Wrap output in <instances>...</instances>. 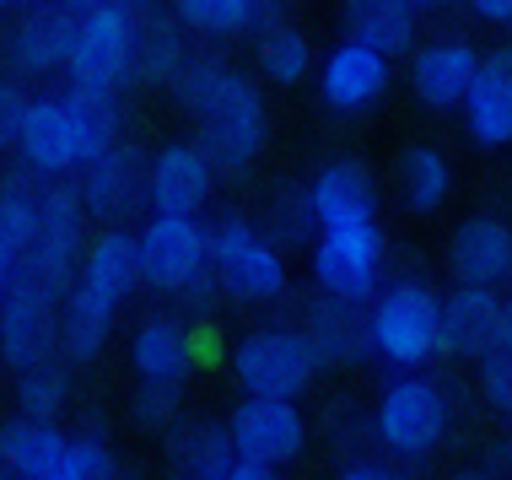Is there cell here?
<instances>
[{"label":"cell","mask_w":512,"mask_h":480,"mask_svg":"<svg viewBox=\"0 0 512 480\" xmlns=\"http://www.w3.org/2000/svg\"><path fill=\"white\" fill-rule=\"evenodd\" d=\"M372 356L399 373L442 356V297L426 281H399L372 297Z\"/></svg>","instance_id":"cell-1"},{"label":"cell","mask_w":512,"mask_h":480,"mask_svg":"<svg viewBox=\"0 0 512 480\" xmlns=\"http://www.w3.org/2000/svg\"><path fill=\"white\" fill-rule=\"evenodd\" d=\"M200 119V146L211 152V162L221 173H238L248 162H259L270 141V114H265V98H259V87L238 71L221 76V87L195 108Z\"/></svg>","instance_id":"cell-2"},{"label":"cell","mask_w":512,"mask_h":480,"mask_svg":"<svg viewBox=\"0 0 512 480\" xmlns=\"http://www.w3.org/2000/svg\"><path fill=\"white\" fill-rule=\"evenodd\" d=\"M211 276L238 303H275L286 292V259L248 216H221L211 227Z\"/></svg>","instance_id":"cell-3"},{"label":"cell","mask_w":512,"mask_h":480,"mask_svg":"<svg viewBox=\"0 0 512 480\" xmlns=\"http://www.w3.org/2000/svg\"><path fill=\"white\" fill-rule=\"evenodd\" d=\"M135 38H141V17L130 11V0H98L76 17L71 38V81L81 87H124L135 76Z\"/></svg>","instance_id":"cell-4"},{"label":"cell","mask_w":512,"mask_h":480,"mask_svg":"<svg viewBox=\"0 0 512 480\" xmlns=\"http://www.w3.org/2000/svg\"><path fill=\"white\" fill-rule=\"evenodd\" d=\"M372 432L394 459H426L448 437V394L432 378H415L410 367L405 378L383 389L378 410H372Z\"/></svg>","instance_id":"cell-5"},{"label":"cell","mask_w":512,"mask_h":480,"mask_svg":"<svg viewBox=\"0 0 512 480\" xmlns=\"http://www.w3.org/2000/svg\"><path fill=\"white\" fill-rule=\"evenodd\" d=\"M318 351L308 340V329H254L232 346V378L243 383V394H308V383L318 378Z\"/></svg>","instance_id":"cell-6"},{"label":"cell","mask_w":512,"mask_h":480,"mask_svg":"<svg viewBox=\"0 0 512 480\" xmlns=\"http://www.w3.org/2000/svg\"><path fill=\"white\" fill-rule=\"evenodd\" d=\"M200 276H211V232L195 216L157 211L141 227V281L151 292H189Z\"/></svg>","instance_id":"cell-7"},{"label":"cell","mask_w":512,"mask_h":480,"mask_svg":"<svg viewBox=\"0 0 512 480\" xmlns=\"http://www.w3.org/2000/svg\"><path fill=\"white\" fill-rule=\"evenodd\" d=\"M383 276V227L372 222H340L318 227L313 243V281L340 297H372Z\"/></svg>","instance_id":"cell-8"},{"label":"cell","mask_w":512,"mask_h":480,"mask_svg":"<svg viewBox=\"0 0 512 480\" xmlns=\"http://www.w3.org/2000/svg\"><path fill=\"white\" fill-rule=\"evenodd\" d=\"M227 427L238 454H254L265 464H292L308 448V416L286 394H248V400H238Z\"/></svg>","instance_id":"cell-9"},{"label":"cell","mask_w":512,"mask_h":480,"mask_svg":"<svg viewBox=\"0 0 512 480\" xmlns=\"http://www.w3.org/2000/svg\"><path fill=\"white\" fill-rule=\"evenodd\" d=\"M216 162L200 141H178V146H162L146 168V200L151 211H173V216H200L205 200L216 189Z\"/></svg>","instance_id":"cell-10"},{"label":"cell","mask_w":512,"mask_h":480,"mask_svg":"<svg viewBox=\"0 0 512 480\" xmlns=\"http://www.w3.org/2000/svg\"><path fill=\"white\" fill-rule=\"evenodd\" d=\"M308 340L324 367H351L372 356V297H340L318 286L308 303Z\"/></svg>","instance_id":"cell-11"},{"label":"cell","mask_w":512,"mask_h":480,"mask_svg":"<svg viewBox=\"0 0 512 480\" xmlns=\"http://www.w3.org/2000/svg\"><path fill=\"white\" fill-rule=\"evenodd\" d=\"M60 297L38 292L27 281L6 286V303H0V351H6L11 367H33L49 362L54 346H60Z\"/></svg>","instance_id":"cell-12"},{"label":"cell","mask_w":512,"mask_h":480,"mask_svg":"<svg viewBox=\"0 0 512 480\" xmlns=\"http://www.w3.org/2000/svg\"><path fill=\"white\" fill-rule=\"evenodd\" d=\"M318 92L335 114H367L389 92V54L362 44V38H345L340 49H329L324 71H318Z\"/></svg>","instance_id":"cell-13"},{"label":"cell","mask_w":512,"mask_h":480,"mask_svg":"<svg viewBox=\"0 0 512 480\" xmlns=\"http://www.w3.org/2000/svg\"><path fill=\"white\" fill-rule=\"evenodd\" d=\"M17 152L27 168L60 178L87 162V146H81V125L71 114V103L65 98H38L27 103V119H22V135H17Z\"/></svg>","instance_id":"cell-14"},{"label":"cell","mask_w":512,"mask_h":480,"mask_svg":"<svg viewBox=\"0 0 512 480\" xmlns=\"http://www.w3.org/2000/svg\"><path fill=\"white\" fill-rule=\"evenodd\" d=\"M507 329V303L496 286L459 281V292L442 297V356H486Z\"/></svg>","instance_id":"cell-15"},{"label":"cell","mask_w":512,"mask_h":480,"mask_svg":"<svg viewBox=\"0 0 512 480\" xmlns=\"http://www.w3.org/2000/svg\"><path fill=\"white\" fill-rule=\"evenodd\" d=\"M480 71V49L469 38H432L426 49H410V87L426 108H464V92Z\"/></svg>","instance_id":"cell-16"},{"label":"cell","mask_w":512,"mask_h":480,"mask_svg":"<svg viewBox=\"0 0 512 480\" xmlns=\"http://www.w3.org/2000/svg\"><path fill=\"white\" fill-rule=\"evenodd\" d=\"M448 270L459 281H480V286H502L512 281V222L496 211H480L459 222L448 243Z\"/></svg>","instance_id":"cell-17"},{"label":"cell","mask_w":512,"mask_h":480,"mask_svg":"<svg viewBox=\"0 0 512 480\" xmlns=\"http://www.w3.org/2000/svg\"><path fill=\"white\" fill-rule=\"evenodd\" d=\"M464 119L480 146H491V152L512 146V49H496L480 60V71L464 92Z\"/></svg>","instance_id":"cell-18"},{"label":"cell","mask_w":512,"mask_h":480,"mask_svg":"<svg viewBox=\"0 0 512 480\" xmlns=\"http://www.w3.org/2000/svg\"><path fill=\"white\" fill-rule=\"evenodd\" d=\"M76 6L54 0V6H38L27 11L22 27L11 33V65L27 76H54L71 65V38H76Z\"/></svg>","instance_id":"cell-19"},{"label":"cell","mask_w":512,"mask_h":480,"mask_svg":"<svg viewBox=\"0 0 512 480\" xmlns=\"http://www.w3.org/2000/svg\"><path fill=\"white\" fill-rule=\"evenodd\" d=\"M318 227H340V222H372L378 216V178L362 157H340L329 168H318L308 184Z\"/></svg>","instance_id":"cell-20"},{"label":"cell","mask_w":512,"mask_h":480,"mask_svg":"<svg viewBox=\"0 0 512 480\" xmlns=\"http://www.w3.org/2000/svg\"><path fill=\"white\" fill-rule=\"evenodd\" d=\"M81 168H87V178H81V200H87V211L124 216V211H135V205L146 200V168H141V157H135L124 141L103 146V152L87 157Z\"/></svg>","instance_id":"cell-21"},{"label":"cell","mask_w":512,"mask_h":480,"mask_svg":"<svg viewBox=\"0 0 512 480\" xmlns=\"http://www.w3.org/2000/svg\"><path fill=\"white\" fill-rule=\"evenodd\" d=\"M71 448V432H60V421H44V416H11L0 427V464L17 475H33V480H54L60 475V459Z\"/></svg>","instance_id":"cell-22"},{"label":"cell","mask_w":512,"mask_h":480,"mask_svg":"<svg viewBox=\"0 0 512 480\" xmlns=\"http://www.w3.org/2000/svg\"><path fill=\"white\" fill-rule=\"evenodd\" d=\"M130 362L141 383H184L195 367V335L178 319H146L130 340Z\"/></svg>","instance_id":"cell-23"},{"label":"cell","mask_w":512,"mask_h":480,"mask_svg":"<svg viewBox=\"0 0 512 480\" xmlns=\"http://www.w3.org/2000/svg\"><path fill=\"white\" fill-rule=\"evenodd\" d=\"M81 281H87L92 292L124 303V297L141 286V232H119V227L98 232V238L87 243V254H81Z\"/></svg>","instance_id":"cell-24"},{"label":"cell","mask_w":512,"mask_h":480,"mask_svg":"<svg viewBox=\"0 0 512 480\" xmlns=\"http://www.w3.org/2000/svg\"><path fill=\"white\" fill-rule=\"evenodd\" d=\"M415 11V0H345V38H362L399 60L415 49Z\"/></svg>","instance_id":"cell-25"},{"label":"cell","mask_w":512,"mask_h":480,"mask_svg":"<svg viewBox=\"0 0 512 480\" xmlns=\"http://www.w3.org/2000/svg\"><path fill=\"white\" fill-rule=\"evenodd\" d=\"M232 459H238V443H232V427H221V421H184L168 437V464L184 475L227 480Z\"/></svg>","instance_id":"cell-26"},{"label":"cell","mask_w":512,"mask_h":480,"mask_svg":"<svg viewBox=\"0 0 512 480\" xmlns=\"http://www.w3.org/2000/svg\"><path fill=\"white\" fill-rule=\"evenodd\" d=\"M114 313H119L114 297L92 292L87 281L71 286V292H65V313H60V351L71 356V362H92V356L103 351L108 329H114Z\"/></svg>","instance_id":"cell-27"},{"label":"cell","mask_w":512,"mask_h":480,"mask_svg":"<svg viewBox=\"0 0 512 480\" xmlns=\"http://www.w3.org/2000/svg\"><path fill=\"white\" fill-rule=\"evenodd\" d=\"M394 184H399V200H405L415 216H432L437 205L453 195V168L437 146H405V152L394 157Z\"/></svg>","instance_id":"cell-28"},{"label":"cell","mask_w":512,"mask_h":480,"mask_svg":"<svg viewBox=\"0 0 512 480\" xmlns=\"http://www.w3.org/2000/svg\"><path fill=\"white\" fill-rule=\"evenodd\" d=\"M65 103H71V114L81 125V146H87V157H98L103 146H114L124 135V108H119L114 87H81V81H71Z\"/></svg>","instance_id":"cell-29"},{"label":"cell","mask_w":512,"mask_h":480,"mask_svg":"<svg viewBox=\"0 0 512 480\" xmlns=\"http://www.w3.org/2000/svg\"><path fill=\"white\" fill-rule=\"evenodd\" d=\"M184 60H189V44H184V33H178V22L146 17L141 22V38H135V76L162 81V87H168Z\"/></svg>","instance_id":"cell-30"},{"label":"cell","mask_w":512,"mask_h":480,"mask_svg":"<svg viewBox=\"0 0 512 480\" xmlns=\"http://www.w3.org/2000/svg\"><path fill=\"white\" fill-rule=\"evenodd\" d=\"M259 65H265L270 81H281V87H297V81L313 71V38L302 33V27H292V22L270 27V33L259 38Z\"/></svg>","instance_id":"cell-31"},{"label":"cell","mask_w":512,"mask_h":480,"mask_svg":"<svg viewBox=\"0 0 512 480\" xmlns=\"http://www.w3.org/2000/svg\"><path fill=\"white\" fill-rule=\"evenodd\" d=\"M17 405L27 416H44V421H60L65 405H71V383H65L60 362H33V367H17Z\"/></svg>","instance_id":"cell-32"},{"label":"cell","mask_w":512,"mask_h":480,"mask_svg":"<svg viewBox=\"0 0 512 480\" xmlns=\"http://www.w3.org/2000/svg\"><path fill=\"white\" fill-rule=\"evenodd\" d=\"M254 17H259V0H178V22L200 27L211 38L243 33Z\"/></svg>","instance_id":"cell-33"},{"label":"cell","mask_w":512,"mask_h":480,"mask_svg":"<svg viewBox=\"0 0 512 480\" xmlns=\"http://www.w3.org/2000/svg\"><path fill=\"white\" fill-rule=\"evenodd\" d=\"M270 238L275 243H302L308 232L318 227V216H313V195L308 189H281V195L270 200Z\"/></svg>","instance_id":"cell-34"},{"label":"cell","mask_w":512,"mask_h":480,"mask_svg":"<svg viewBox=\"0 0 512 480\" xmlns=\"http://www.w3.org/2000/svg\"><path fill=\"white\" fill-rule=\"evenodd\" d=\"M108 475H119V459L108 454V443L103 437H71V448H65V459H60V475L54 480H108Z\"/></svg>","instance_id":"cell-35"},{"label":"cell","mask_w":512,"mask_h":480,"mask_svg":"<svg viewBox=\"0 0 512 480\" xmlns=\"http://www.w3.org/2000/svg\"><path fill=\"white\" fill-rule=\"evenodd\" d=\"M227 71H232V65L205 60V54H189V60L178 65V76L168 81V87H173V98L184 103L189 114H195V108H200V103H205V98H211V92L221 87V76H227Z\"/></svg>","instance_id":"cell-36"},{"label":"cell","mask_w":512,"mask_h":480,"mask_svg":"<svg viewBox=\"0 0 512 480\" xmlns=\"http://www.w3.org/2000/svg\"><path fill=\"white\" fill-rule=\"evenodd\" d=\"M480 389L496 410H512V324L502 329V340L480 356Z\"/></svg>","instance_id":"cell-37"},{"label":"cell","mask_w":512,"mask_h":480,"mask_svg":"<svg viewBox=\"0 0 512 480\" xmlns=\"http://www.w3.org/2000/svg\"><path fill=\"white\" fill-rule=\"evenodd\" d=\"M135 421H141V427H173L178 421V383H141V394H135Z\"/></svg>","instance_id":"cell-38"},{"label":"cell","mask_w":512,"mask_h":480,"mask_svg":"<svg viewBox=\"0 0 512 480\" xmlns=\"http://www.w3.org/2000/svg\"><path fill=\"white\" fill-rule=\"evenodd\" d=\"M22 119H27V92L17 87V81L0 76V152H17Z\"/></svg>","instance_id":"cell-39"},{"label":"cell","mask_w":512,"mask_h":480,"mask_svg":"<svg viewBox=\"0 0 512 480\" xmlns=\"http://www.w3.org/2000/svg\"><path fill=\"white\" fill-rule=\"evenodd\" d=\"M340 475H345V480H389L394 464H389V459H345Z\"/></svg>","instance_id":"cell-40"},{"label":"cell","mask_w":512,"mask_h":480,"mask_svg":"<svg viewBox=\"0 0 512 480\" xmlns=\"http://www.w3.org/2000/svg\"><path fill=\"white\" fill-rule=\"evenodd\" d=\"M469 6H475L486 22H502V27L512 22V0H469Z\"/></svg>","instance_id":"cell-41"},{"label":"cell","mask_w":512,"mask_h":480,"mask_svg":"<svg viewBox=\"0 0 512 480\" xmlns=\"http://www.w3.org/2000/svg\"><path fill=\"white\" fill-rule=\"evenodd\" d=\"M65 6H76V11H87V6H98V0H65Z\"/></svg>","instance_id":"cell-42"},{"label":"cell","mask_w":512,"mask_h":480,"mask_svg":"<svg viewBox=\"0 0 512 480\" xmlns=\"http://www.w3.org/2000/svg\"><path fill=\"white\" fill-rule=\"evenodd\" d=\"M415 6H448V0H415Z\"/></svg>","instance_id":"cell-43"},{"label":"cell","mask_w":512,"mask_h":480,"mask_svg":"<svg viewBox=\"0 0 512 480\" xmlns=\"http://www.w3.org/2000/svg\"><path fill=\"white\" fill-rule=\"evenodd\" d=\"M6 286H11V281H0V303H6Z\"/></svg>","instance_id":"cell-44"},{"label":"cell","mask_w":512,"mask_h":480,"mask_svg":"<svg viewBox=\"0 0 512 480\" xmlns=\"http://www.w3.org/2000/svg\"><path fill=\"white\" fill-rule=\"evenodd\" d=\"M507 324H512V303H507Z\"/></svg>","instance_id":"cell-45"},{"label":"cell","mask_w":512,"mask_h":480,"mask_svg":"<svg viewBox=\"0 0 512 480\" xmlns=\"http://www.w3.org/2000/svg\"><path fill=\"white\" fill-rule=\"evenodd\" d=\"M17 6H33V0H17Z\"/></svg>","instance_id":"cell-46"},{"label":"cell","mask_w":512,"mask_h":480,"mask_svg":"<svg viewBox=\"0 0 512 480\" xmlns=\"http://www.w3.org/2000/svg\"><path fill=\"white\" fill-rule=\"evenodd\" d=\"M0 6H11V0H0Z\"/></svg>","instance_id":"cell-47"},{"label":"cell","mask_w":512,"mask_h":480,"mask_svg":"<svg viewBox=\"0 0 512 480\" xmlns=\"http://www.w3.org/2000/svg\"><path fill=\"white\" fill-rule=\"evenodd\" d=\"M507 416H512V410H507Z\"/></svg>","instance_id":"cell-48"}]
</instances>
